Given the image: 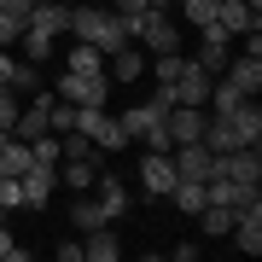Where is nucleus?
<instances>
[{
  "instance_id": "a878e982",
  "label": "nucleus",
  "mask_w": 262,
  "mask_h": 262,
  "mask_svg": "<svg viewBox=\"0 0 262 262\" xmlns=\"http://www.w3.org/2000/svg\"><path fill=\"white\" fill-rule=\"evenodd\" d=\"M24 256H29V245H18V233L0 222V262H24Z\"/></svg>"
},
{
  "instance_id": "c756f323",
  "label": "nucleus",
  "mask_w": 262,
  "mask_h": 262,
  "mask_svg": "<svg viewBox=\"0 0 262 262\" xmlns=\"http://www.w3.org/2000/svg\"><path fill=\"white\" fill-rule=\"evenodd\" d=\"M53 256H58V262H82V239H58Z\"/></svg>"
},
{
  "instance_id": "4468645a",
  "label": "nucleus",
  "mask_w": 262,
  "mask_h": 262,
  "mask_svg": "<svg viewBox=\"0 0 262 262\" xmlns=\"http://www.w3.org/2000/svg\"><path fill=\"white\" fill-rule=\"evenodd\" d=\"M105 76H111V82H122V88L140 82V76H146V53L134 47V41H128V47H117L111 58H105Z\"/></svg>"
},
{
  "instance_id": "b1692460",
  "label": "nucleus",
  "mask_w": 262,
  "mask_h": 262,
  "mask_svg": "<svg viewBox=\"0 0 262 262\" xmlns=\"http://www.w3.org/2000/svg\"><path fill=\"white\" fill-rule=\"evenodd\" d=\"M175 12H181L192 29H210V24H215V0H175Z\"/></svg>"
},
{
  "instance_id": "cd10ccee",
  "label": "nucleus",
  "mask_w": 262,
  "mask_h": 262,
  "mask_svg": "<svg viewBox=\"0 0 262 262\" xmlns=\"http://www.w3.org/2000/svg\"><path fill=\"white\" fill-rule=\"evenodd\" d=\"M18 35H24V24L12 12H0V47H18Z\"/></svg>"
},
{
  "instance_id": "f257e3e1",
  "label": "nucleus",
  "mask_w": 262,
  "mask_h": 262,
  "mask_svg": "<svg viewBox=\"0 0 262 262\" xmlns=\"http://www.w3.org/2000/svg\"><path fill=\"white\" fill-rule=\"evenodd\" d=\"M70 41H94V47L111 58L117 47H128V18H117L111 6H88V0H76V6H70Z\"/></svg>"
},
{
  "instance_id": "dca6fc26",
  "label": "nucleus",
  "mask_w": 262,
  "mask_h": 262,
  "mask_svg": "<svg viewBox=\"0 0 262 262\" xmlns=\"http://www.w3.org/2000/svg\"><path fill=\"white\" fill-rule=\"evenodd\" d=\"M227 82H233L239 88V94L245 99H256V88H262V58H251V53H239V58H227Z\"/></svg>"
},
{
  "instance_id": "2f4dec72",
  "label": "nucleus",
  "mask_w": 262,
  "mask_h": 262,
  "mask_svg": "<svg viewBox=\"0 0 262 262\" xmlns=\"http://www.w3.org/2000/svg\"><path fill=\"white\" fill-rule=\"evenodd\" d=\"M105 6H111V12H117V18H134V12H146V6H151V0H105Z\"/></svg>"
},
{
  "instance_id": "ddd939ff",
  "label": "nucleus",
  "mask_w": 262,
  "mask_h": 262,
  "mask_svg": "<svg viewBox=\"0 0 262 262\" xmlns=\"http://www.w3.org/2000/svg\"><path fill=\"white\" fill-rule=\"evenodd\" d=\"M94 198H99V210H105V222H122V215H128V187H122V181L111 175V169H105V175L94 181Z\"/></svg>"
},
{
  "instance_id": "0eeeda50",
  "label": "nucleus",
  "mask_w": 262,
  "mask_h": 262,
  "mask_svg": "<svg viewBox=\"0 0 262 262\" xmlns=\"http://www.w3.org/2000/svg\"><path fill=\"white\" fill-rule=\"evenodd\" d=\"M175 187V163H169V151H140V192L146 198H169Z\"/></svg>"
},
{
  "instance_id": "1a4fd4ad",
  "label": "nucleus",
  "mask_w": 262,
  "mask_h": 262,
  "mask_svg": "<svg viewBox=\"0 0 262 262\" xmlns=\"http://www.w3.org/2000/svg\"><path fill=\"white\" fill-rule=\"evenodd\" d=\"M215 29L222 35H251V29H262V12H251L245 0H215Z\"/></svg>"
},
{
  "instance_id": "f03ea898",
  "label": "nucleus",
  "mask_w": 262,
  "mask_h": 262,
  "mask_svg": "<svg viewBox=\"0 0 262 262\" xmlns=\"http://www.w3.org/2000/svg\"><path fill=\"white\" fill-rule=\"evenodd\" d=\"M128 41H134L146 58H151V53H175V47H181V24L169 18V6H146V12L128 18Z\"/></svg>"
},
{
  "instance_id": "6ab92c4d",
  "label": "nucleus",
  "mask_w": 262,
  "mask_h": 262,
  "mask_svg": "<svg viewBox=\"0 0 262 262\" xmlns=\"http://www.w3.org/2000/svg\"><path fill=\"white\" fill-rule=\"evenodd\" d=\"M18 53L29 58V64H47V58L58 53V35H47V29H29V24H24V35H18Z\"/></svg>"
},
{
  "instance_id": "9d476101",
  "label": "nucleus",
  "mask_w": 262,
  "mask_h": 262,
  "mask_svg": "<svg viewBox=\"0 0 262 262\" xmlns=\"http://www.w3.org/2000/svg\"><path fill=\"white\" fill-rule=\"evenodd\" d=\"M210 82H215V76L198 64V58H187L181 76H175V105H204V99H210Z\"/></svg>"
},
{
  "instance_id": "bb28decb",
  "label": "nucleus",
  "mask_w": 262,
  "mask_h": 262,
  "mask_svg": "<svg viewBox=\"0 0 262 262\" xmlns=\"http://www.w3.org/2000/svg\"><path fill=\"white\" fill-rule=\"evenodd\" d=\"M0 128H18V94H12V88H0Z\"/></svg>"
},
{
  "instance_id": "2eb2a0df",
  "label": "nucleus",
  "mask_w": 262,
  "mask_h": 262,
  "mask_svg": "<svg viewBox=\"0 0 262 262\" xmlns=\"http://www.w3.org/2000/svg\"><path fill=\"white\" fill-rule=\"evenodd\" d=\"M94 163L99 158H64V163H58V187H64V192H94V181H99Z\"/></svg>"
},
{
  "instance_id": "72a5a7b5",
  "label": "nucleus",
  "mask_w": 262,
  "mask_h": 262,
  "mask_svg": "<svg viewBox=\"0 0 262 262\" xmlns=\"http://www.w3.org/2000/svg\"><path fill=\"white\" fill-rule=\"evenodd\" d=\"M58 6H76V0H58Z\"/></svg>"
},
{
  "instance_id": "393cba45",
  "label": "nucleus",
  "mask_w": 262,
  "mask_h": 262,
  "mask_svg": "<svg viewBox=\"0 0 262 262\" xmlns=\"http://www.w3.org/2000/svg\"><path fill=\"white\" fill-rule=\"evenodd\" d=\"M181 64H187V53H151V70H158V82H175V76H181Z\"/></svg>"
},
{
  "instance_id": "39448f33",
  "label": "nucleus",
  "mask_w": 262,
  "mask_h": 262,
  "mask_svg": "<svg viewBox=\"0 0 262 262\" xmlns=\"http://www.w3.org/2000/svg\"><path fill=\"white\" fill-rule=\"evenodd\" d=\"M169 163H175V181H210V175H215V151H210L204 140L169 146Z\"/></svg>"
},
{
  "instance_id": "9b49d317",
  "label": "nucleus",
  "mask_w": 262,
  "mask_h": 262,
  "mask_svg": "<svg viewBox=\"0 0 262 262\" xmlns=\"http://www.w3.org/2000/svg\"><path fill=\"white\" fill-rule=\"evenodd\" d=\"M227 128H233L239 146H262V105L256 99H239L233 111H227Z\"/></svg>"
},
{
  "instance_id": "f8f14e48",
  "label": "nucleus",
  "mask_w": 262,
  "mask_h": 262,
  "mask_svg": "<svg viewBox=\"0 0 262 262\" xmlns=\"http://www.w3.org/2000/svg\"><path fill=\"white\" fill-rule=\"evenodd\" d=\"M117 256H122L117 222H105V227H88V233H82V262H117Z\"/></svg>"
},
{
  "instance_id": "7ed1b4c3",
  "label": "nucleus",
  "mask_w": 262,
  "mask_h": 262,
  "mask_svg": "<svg viewBox=\"0 0 262 262\" xmlns=\"http://www.w3.org/2000/svg\"><path fill=\"white\" fill-rule=\"evenodd\" d=\"M76 128H82L99 151H128V134H122V122L105 111V105H76Z\"/></svg>"
},
{
  "instance_id": "c9c22d12",
  "label": "nucleus",
  "mask_w": 262,
  "mask_h": 262,
  "mask_svg": "<svg viewBox=\"0 0 262 262\" xmlns=\"http://www.w3.org/2000/svg\"><path fill=\"white\" fill-rule=\"evenodd\" d=\"M0 222H6V210H0Z\"/></svg>"
},
{
  "instance_id": "f704fd0d",
  "label": "nucleus",
  "mask_w": 262,
  "mask_h": 262,
  "mask_svg": "<svg viewBox=\"0 0 262 262\" xmlns=\"http://www.w3.org/2000/svg\"><path fill=\"white\" fill-rule=\"evenodd\" d=\"M88 6H105V0H88Z\"/></svg>"
},
{
  "instance_id": "a211bd4d",
  "label": "nucleus",
  "mask_w": 262,
  "mask_h": 262,
  "mask_svg": "<svg viewBox=\"0 0 262 262\" xmlns=\"http://www.w3.org/2000/svg\"><path fill=\"white\" fill-rule=\"evenodd\" d=\"M64 70H76V76H99V70H105V53L94 47V41H70V47H64Z\"/></svg>"
},
{
  "instance_id": "4be33fe9",
  "label": "nucleus",
  "mask_w": 262,
  "mask_h": 262,
  "mask_svg": "<svg viewBox=\"0 0 262 262\" xmlns=\"http://www.w3.org/2000/svg\"><path fill=\"white\" fill-rule=\"evenodd\" d=\"M70 227H76V233H88V227H105L99 198H76V204H70Z\"/></svg>"
},
{
  "instance_id": "f3484780",
  "label": "nucleus",
  "mask_w": 262,
  "mask_h": 262,
  "mask_svg": "<svg viewBox=\"0 0 262 262\" xmlns=\"http://www.w3.org/2000/svg\"><path fill=\"white\" fill-rule=\"evenodd\" d=\"M29 29H47V35H70V6H58V0H35V6H29Z\"/></svg>"
},
{
  "instance_id": "20e7f679",
  "label": "nucleus",
  "mask_w": 262,
  "mask_h": 262,
  "mask_svg": "<svg viewBox=\"0 0 262 262\" xmlns=\"http://www.w3.org/2000/svg\"><path fill=\"white\" fill-rule=\"evenodd\" d=\"M53 94L70 99V105H105V99H111V76H105V70H99V76H76V70H64Z\"/></svg>"
},
{
  "instance_id": "423d86ee",
  "label": "nucleus",
  "mask_w": 262,
  "mask_h": 262,
  "mask_svg": "<svg viewBox=\"0 0 262 262\" xmlns=\"http://www.w3.org/2000/svg\"><path fill=\"white\" fill-rule=\"evenodd\" d=\"M18 187H24V210H47L53 198H58V169L35 163V169H24V175H18Z\"/></svg>"
},
{
  "instance_id": "412c9836",
  "label": "nucleus",
  "mask_w": 262,
  "mask_h": 262,
  "mask_svg": "<svg viewBox=\"0 0 262 262\" xmlns=\"http://www.w3.org/2000/svg\"><path fill=\"white\" fill-rule=\"evenodd\" d=\"M239 99H245L239 88L227 82V76H215V82H210V99H204V111H210V117H227V111H233Z\"/></svg>"
},
{
  "instance_id": "5701e85b",
  "label": "nucleus",
  "mask_w": 262,
  "mask_h": 262,
  "mask_svg": "<svg viewBox=\"0 0 262 262\" xmlns=\"http://www.w3.org/2000/svg\"><path fill=\"white\" fill-rule=\"evenodd\" d=\"M198 215H204V233L210 239H227V233H233V210H227V204H204Z\"/></svg>"
},
{
  "instance_id": "6e6552de",
  "label": "nucleus",
  "mask_w": 262,
  "mask_h": 262,
  "mask_svg": "<svg viewBox=\"0 0 262 262\" xmlns=\"http://www.w3.org/2000/svg\"><path fill=\"white\" fill-rule=\"evenodd\" d=\"M204 105H169V117H163V128H169V146H187L204 134Z\"/></svg>"
},
{
  "instance_id": "c85d7f7f",
  "label": "nucleus",
  "mask_w": 262,
  "mask_h": 262,
  "mask_svg": "<svg viewBox=\"0 0 262 262\" xmlns=\"http://www.w3.org/2000/svg\"><path fill=\"white\" fill-rule=\"evenodd\" d=\"M12 76H18V47H0V88H12Z\"/></svg>"
},
{
  "instance_id": "7c9ffc66",
  "label": "nucleus",
  "mask_w": 262,
  "mask_h": 262,
  "mask_svg": "<svg viewBox=\"0 0 262 262\" xmlns=\"http://www.w3.org/2000/svg\"><path fill=\"white\" fill-rule=\"evenodd\" d=\"M169 256H175V262H198V239H175Z\"/></svg>"
},
{
  "instance_id": "473e14b6",
  "label": "nucleus",
  "mask_w": 262,
  "mask_h": 262,
  "mask_svg": "<svg viewBox=\"0 0 262 262\" xmlns=\"http://www.w3.org/2000/svg\"><path fill=\"white\" fill-rule=\"evenodd\" d=\"M29 6H35V0H0V12H12L18 24H29Z\"/></svg>"
},
{
  "instance_id": "aec40b11",
  "label": "nucleus",
  "mask_w": 262,
  "mask_h": 262,
  "mask_svg": "<svg viewBox=\"0 0 262 262\" xmlns=\"http://www.w3.org/2000/svg\"><path fill=\"white\" fill-rule=\"evenodd\" d=\"M169 204L181 215H198L204 210V181H175V187H169Z\"/></svg>"
}]
</instances>
